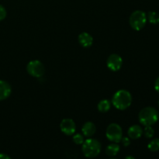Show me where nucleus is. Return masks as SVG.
<instances>
[{"label":"nucleus","mask_w":159,"mask_h":159,"mask_svg":"<svg viewBox=\"0 0 159 159\" xmlns=\"http://www.w3.org/2000/svg\"><path fill=\"white\" fill-rule=\"evenodd\" d=\"M158 106H159V101H158Z\"/></svg>","instance_id":"obj_24"},{"label":"nucleus","mask_w":159,"mask_h":159,"mask_svg":"<svg viewBox=\"0 0 159 159\" xmlns=\"http://www.w3.org/2000/svg\"><path fill=\"white\" fill-rule=\"evenodd\" d=\"M26 71L33 77L40 78L44 74L45 68L41 61L39 60H34L27 64Z\"/></svg>","instance_id":"obj_6"},{"label":"nucleus","mask_w":159,"mask_h":159,"mask_svg":"<svg viewBox=\"0 0 159 159\" xmlns=\"http://www.w3.org/2000/svg\"><path fill=\"white\" fill-rule=\"evenodd\" d=\"M147 18L152 24H158L159 23V14L155 12H149Z\"/></svg>","instance_id":"obj_15"},{"label":"nucleus","mask_w":159,"mask_h":159,"mask_svg":"<svg viewBox=\"0 0 159 159\" xmlns=\"http://www.w3.org/2000/svg\"><path fill=\"white\" fill-rule=\"evenodd\" d=\"M155 89L157 92L159 93V77L156 79L155 83Z\"/></svg>","instance_id":"obj_21"},{"label":"nucleus","mask_w":159,"mask_h":159,"mask_svg":"<svg viewBox=\"0 0 159 159\" xmlns=\"http://www.w3.org/2000/svg\"><path fill=\"white\" fill-rule=\"evenodd\" d=\"M107 65L109 69L113 71H117L121 68L123 65V59L116 54H112L108 57Z\"/></svg>","instance_id":"obj_7"},{"label":"nucleus","mask_w":159,"mask_h":159,"mask_svg":"<svg viewBox=\"0 0 159 159\" xmlns=\"http://www.w3.org/2000/svg\"><path fill=\"white\" fill-rule=\"evenodd\" d=\"M138 119L140 123L144 127L152 126L158 120V112L154 107H145L140 111Z\"/></svg>","instance_id":"obj_2"},{"label":"nucleus","mask_w":159,"mask_h":159,"mask_svg":"<svg viewBox=\"0 0 159 159\" xmlns=\"http://www.w3.org/2000/svg\"><path fill=\"white\" fill-rule=\"evenodd\" d=\"M149 150L151 152H157L159 150V138H155V139L152 140L149 142L148 145Z\"/></svg>","instance_id":"obj_16"},{"label":"nucleus","mask_w":159,"mask_h":159,"mask_svg":"<svg viewBox=\"0 0 159 159\" xmlns=\"http://www.w3.org/2000/svg\"><path fill=\"white\" fill-rule=\"evenodd\" d=\"M144 134L145 138H152L155 134V130L152 128V126H146L144 130Z\"/></svg>","instance_id":"obj_17"},{"label":"nucleus","mask_w":159,"mask_h":159,"mask_svg":"<svg viewBox=\"0 0 159 159\" xmlns=\"http://www.w3.org/2000/svg\"><path fill=\"white\" fill-rule=\"evenodd\" d=\"M78 40H79L81 46H82L83 48H89L93 43V37L89 33L86 32H83L79 34Z\"/></svg>","instance_id":"obj_10"},{"label":"nucleus","mask_w":159,"mask_h":159,"mask_svg":"<svg viewBox=\"0 0 159 159\" xmlns=\"http://www.w3.org/2000/svg\"><path fill=\"white\" fill-rule=\"evenodd\" d=\"M106 136L109 141L114 143L120 142L123 138V130L117 124H110L106 130Z\"/></svg>","instance_id":"obj_5"},{"label":"nucleus","mask_w":159,"mask_h":159,"mask_svg":"<svg viewBox=\"0 0 159 159\" xmlns=\"http://www.w3.org/2000/svg\"><path fill=\"white\" fill-rule=\"evenodd\" d=\"M6 16V10L4 6L0 5V21L4 20Z\"/></svg>","instance_id":"obj_19"},{"label":"nucleus","mask_w":159,"mask_h":159,"mask_svg":"<svg viewBox=\"0 0 159 159\" xmlns=\"http://www.w3.org/2000/svg\"><path fill=\"white\" fill-rule=\"evenodd\" d=\"M120 145L118 144V143H114L113 144H110V145H108L106 148V154L107 155L110 157H114L119 153L120 152Z\"/></svg>","instance_id":"obj_13"},{"label":"nucleus","mask_w":159,"mask_h":159,"mask_svg":"<svg viewBox=\"0 0 159 159\" xmlns=\"http://www.w3.org/2000/svg\"><path fill=\"white\" fill-rule=\"evenodd\" d=\"M9 158H10V157H9V155L3 153L0 154V159H9Z\"/></svg>","instance_id":"obj_22"},{"label":"nucleus","mask_w":159,"mask_h":159,"mask_svg":"<svg viewBox=\"0 0 159 159\" xmlns=\"http://www.w3.org/2000/svg\"><path fill=\"white\" fill-rule=\"evenodd\" d=\"M82 153L86 158H96L100 154L102 150V146L100 142L96 139L89 138L84 141L82 144Z\"/></svg>","instance_id":"obj_3"},{"label":"nucleus","mask_w":159,"mask_h":159,"mask_svg":"<svg viewBox=\"0 0 159 159\" xmlns=\"http://www.w3.org/2000/svg\"><path fill=\"white\" fill-rule=\"evenodd\" d=\"M111 107V102L108 99H102L98 103L97 108L100 113H107L110 110Z\"/></svg>","instance_id":"obj_14"},{"label":"nucleus","mask_w":159,"mask_h":159,"mask_svg":"<svg viewBox=\"0 0 159 159\" xmlns=\"http://www.w3.org/2000/svg\"><path fill=\"white\" fill-rule=\"evenodd\" d=\"M126 158H132V159H134V157H131V156H127V157H126Z\"/></svg>","instance_id":"obj_23"},{"label":"nucleus","mask_w":159,"mask_h":159,"mask_svg":"<svg viewBox=\"0 0 159 159\" xmlns=\"http://www.w3.org/2000/svg\"><path fill=\"white\" fill-rule=\"evenodd\" d=\"M127 134L130 139L136 140L141 138L143 134V130L141 126L133 125L129 127L127 130Z\"/></svg>","instance_id":"obj_11"},{"label":"nucleus","mask_w":159,"mask_h":159,"mask_svg":"<svg viewBox=\"0 0 159 159\" xmlns=\"http://www.w3.org/2000/svg\"><path fill=\"white\" fill-rule=\"evenodd\" d=\"M60 128L62 133L70 136V135L74 134L75 132L76 124L72 119L65 118V119L62 120V121L61 122Z\"/></svg>","instance_id":"obj_8"},{"label":"nucleus","mask_w":159,"mask_h":159,"mask_svg":"<svg viewBox=\"0 0 159 159\" xmlns=\"http://www.w3.org/2000/svg\"><path fill=\"white\" fill-rule=\"evenodd\" d=\"M72 140L73 141H74L75 144H78V145L82 144H83L84 141H85V139H84V135L81 134H75L74 136H73Z\"/></svg>","instance_id":"obj_18"},{"label":"nucleus","mask_w":159,"mask_h":159,"mask_svg":"<svg viewBox=\"0 0 159 159\" xmlns=\"http://www.w3.org/2000/svg\"><path fill=\"white\" fill-rule=\"evenodd\" d=\"M115 108L120 110H125L132 103V96L130 93L125 89L118 90L114 93L112 102Z\"/></svg>","instance_id":"obj_1"},{"label":"nucleus","mask_w":159,"mask_h":159,"mask_svg":"<svg viewBox=\"0 0 159 159\" xmlns=\"http://www.w3.org/2000/svg\"><path fill=\"white\" fill-rule=\"evenodd\" d=\"M120 141L122 142L123 145H124V147H128L130 144V138H127V137H124V138H122Z\"/></svg>","instance_id":"obj_20"},{"label":"nucleus","mask_w":159,"mask_h":159,"mask_svg":"<svg viewBox=\"0 0 159 159\" xmlns=\"http://www.w3.org/2000/svg\"><path fill=\"white\" fill-rule=\"evenodd\" d=\"M82 131L84 136L87 137V138H90V137L93 136L95 134V133H96V125L93 122H90V121L86 122L82 126Z\"/></svg>","instance_id":"obj_12"},{"label":"nucleus","mask_w":159,"mask_h":159,"mask_svg":"<svg viewBox=\"0 0 159 159\" xmlns=\"http://www.w3.org/2000/svg\"><path fill=\"white\" fill-rule=\"evenodd\" d=\"M147 23V15L144 11L136 10L133 12L129 19V23L134 30H141Z\"/></svg>","instance_id":"obj_4"},{"label":"nucleus","mask_w":159,"mask_h":159,"mask_svg":"<svg viewBox=\"0 0 159 159\" xmlns=\"http://www.w3.org/2000/svg\"><path fill=\"white\" fill-rule=\"evenodd\" d=\"M12 93V88L7 82L0 80V101L7 99Z\"/></svg>","instance_id":"obj_9"}]
</instances>
